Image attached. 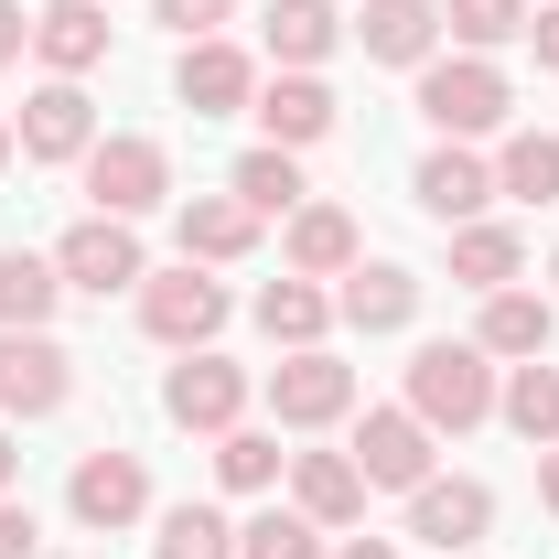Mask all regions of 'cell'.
<instances>
[{
    "label": "cell",
    "instance_id": "1",
    "mask_svg": "<svg viewBox=\"0 0 559 559\" xmlns=\"http://www.w3.org/2000/svg\"><path fill=\"white\" fill-rule=\"evenodd\" d=\"M419 119L441 140H485V130L516 119V86H506L495 55H430V66H419Z\"/></svg>",
    "mask_w": 559,
    "mask_h": 559
},
{
    "label": "cell",
    "instance_id": "2",
    "mask_svg": "<svg viewBox=\"0 0 559 559\" xmlns=\"http://www.w3.org/2000/svg\"><path fill=\"white\" fill-rule=\"evenodd\" d=\"M409 409L430 430H485L495 419V355L485 345H419L409 355Z\"/></svg>",
    "mask_w": 559,
    "mask_h": 559
},
{
    "label": "cell",
    "instance_id": "3",
    "mask_svg": "<svg viewBox=\"0 0 559 559\" xmlns=\"http://www.w3.org/2000/svg\"><path fill=\"white\" fill-rule=\"evenodd\" d=\"M226 312H237V301H226V280L194 270V259H183V270H151V280H140V334H151V345H173V355L215 345V334H226Z\"/></svg>",
    "mask_w": 559,
    "mask_h": 559
},
{
    "label": "cell",
    "instance_id": "4",
    "mask_svg": "<svg viewBox=\"0 0 559 559\" xmlns=\"http://www.w3.org/2000/svg\"><path fill=\"white\" fill-rule=\"evenodd\" d=\"M75 173H86L97 215H119V226H130V215H151L162 194H173V151H162V140H140V130H108Z\"/></svg>",
    "mask_w": 559,
    "mask_h": 559
},
{
    "label": "cell",
    "instance_id": "5",
    "mask_svg": "<svg viewBox=\"0 0 559 559\" xmlns=\"http://www.w3.org/2000/svg\"><path fill=\"white\" fill-rule=\"evenodd\" d=\"M248 399H259L248 366H226L215 345H194L173 377H162V419H173V430H205V441H226V430L248 419Z\"/></svg>",
    "mask_w": 559,
    "mask_h": 559
},
{
    "label": "cell",
    "instance_id": "6",
    "mask_svg": "<svg viewBox=\"0 0 559 559\" xmlns=\"http://www.w3.org/2000/svg\"><path fill=\"white\" fill-rule=\"evenodd\" d=\"M355 409V366L334 345H301L270 366V419L280 430H334V419Z\"/></svg>",
    "mask_w": 559,
    "mask_h": 559
},
{
    "label": "cell",
    "instance_id": "7",
    "mask_svg": "<svg viewBox=\"0 0 559 559\" xmlns=\"http://www.w3.org/2000/svg\"><path fill=\"white\" fill-rule=\"evenodd\" d=\"M173 97H183L194 119H237V108H259V55L226 44V33H205V44L173 55Z\"/></svg>",
    "mask_w": 559,
    "mask_h": 559
},
{
    "label": "cell",
    "instance_id": "8",
    "mask_svg": "<svg viewBox=\"0 0 559 559\" xmlns=\"http://www.w3.org/2000/svg\"><path fill=\"white\" fill-rule=\"evenodd\" d=\"M55 280L108 301V290H140V280H151V259H140V237L119 226V215H86V226H66V237H55Z\"/></svg>",
    "mask_w": 559,
    "mask_h": 559
},
{
    "label": "cell",
    "instance_id": "9",
    "mask_svg": "<svg viewBox=\"0 0 559 559\" xmlns=\"http://www.w3.org/2000/svg\"><path fill=\"white\" fill-rule=\"evenodd\" d=\"M66 506H75V527L119 538V527L151 516V463H140V452H86V463H75V485H66Z\"/></svg>",
    "mask_w": 559,
    "mask_h": 559
},
{
    "label": "cell",
    "instance_id": "10",
    "mask_svg": "<svg viewBox=\"0 0 559 559\" xmlns=\"http://www.w3.org/2000/svg\"><path fill=\"white\" fill-rule=\"evenodd\" d=\"M485 527H495V485H474V474H430V485H409V538H419V549L463 559Z\"/></svg>",
    "mask_w": 559,
    "mask_h": 559
},
{
    "label": "cell",
    "instance_id": "11",
    "mask_svg": "<svg viewBox=\"0 0 559 559\" xmlns=\"http://www.w3.org/2000/svg\"><path fill=\"white\" fill-rule=\"evenodd\" d=\"M22 162H86L97 151V108H86V86L75 75H44L33 97H22Z\"/></svg>",
    "mask_w": 559,
    "mask_h": 559
},
{
    "label": "cell",
    "instance_id": "12",
    "mask_svg": "<svg viewBox=\"0 0 559 559\" xmlns=\"http://www.w3.org/2000/svg\"><path fill=\"white\" fill-rule=\"evenodd\" d=\"M75 399V355L55 334H0V409L11 419H44Z\"/></svg>",
    "mask_w": 559,
    "mask_h": 559
},
{
    "label": "cell",
    "instance_id": "13",
    "mask_svg": "<svg viewBox=\"0 0 559 559\" xmlns=\"http://www.w3.org/2000/svg\"><path fill=\"white\" fill-rule=\"evenodd\" d=\"M430 419L419 409H366V430H355V474L366 485H388V495H409V485H430Z\"/></svg>",
    "mask_w": 559,
    "mask_h": 559
},
{
    "label": "cell",
    "instance_id": "14",
    "mask_svg": "<svg viewBox=\"0 0 559 559\" xmlns=\"http://www.w3.org/2000/svg\"><path fill=\"white\" fill-rule=\"evenodd\" d=\"M409 194L441 215V226H474V215L495 205V162L474 151V140H441V151H430V162L409 173Z\"/></svg>",
    "mask_w": 559,
    "mask_h": 559
},
{
    "label": "cell",
    "instance_id": "15",
    "mask_svg": "<svg viewBox=\"0 0 559 559\" xmlns=\"http://www.w3.org/2000/svg\"><path fill=\"white\" fill-rule=\"evenodd\" d=\"M409 312H419V270H399V259H355L334 290V323H355V334H399Z\"/></svg>",
    "mask_w": 559,
    "mask_h": 559
},
{
    "label": "cell",
    "instance_id": "16",
    "mask_svg": "<svg viewBox=\"0 0 559 559\" xmlns=\"http://www.w3.org/2000/svg\"><path fill=\"white\" fill-rule=\"evenodd\" d=\"M345 33L366 44V66H430L441 55V11L430 0H366Z\"/></svg>",
    "mask_w": 559,
    "mask_h": 559
},
{
    "label": "cell",
    "instance_id": "17",
    "mask_svg": "<svg viewBox=\"0 0 559 559\" xmlns=\"http://www.w3.org/2000/svg\"><path fill=\"white\" fill-rule=\"evenodd\" d=\"M33 55H44V75L108 66V0H44L33 11Z\"/></svg>",
    "mask_w": 559,
    "mask_h": 559
},
{
    "label": "cell",
    "instance_id": "18",
    "mask_svg": "<svg viewBox=\"0 0 559 559\" xmlns=\"http://www.w3.org/2000/svg\"><path fill=\"white\" fill-rule=\"evenodd\" d=\"M290 506L334 538V527H355L366 516V474H355V452H290Z\"/></svg>",
    "mask_w": 559,
    "mask_h": 559
},
{
    "label": "cell",
    "instance_id": "19",
    "mask_svg": "<svg viewBox=\"0 0 559 559\" xmlns=\"http://www.w3.org/2000/svg\"><path fill=\"white\" fill-rule=\"evenodd\" d=\"M259 44H270V66H280V75H312L334 44H345V11H334V0H270Z\"/></svg>",
    "mask_w": 559,
    "mask_h": 559
},
{
    "label": "cell",
    "instance_id": "20",
    "mask_svg": "<svg viewBox=\"0 0 559 559\" xmlns=\"http://www.w3.org/2000/svg\"><path fill=\"white\" fill-rule=\"evenodd\" d=\"M173 237H183V259H194V270H237V259L259 248V215L237 205V194H194V205L173 215Z\"/></svg>",
    "mask_w": 559,
    "mask_h": 559
},
{
    "label": "cell",
    "instance_id": "21",
    "mask_svg": "<svg viewBox=\"0 0 559 559\" xmlns=\"http://www.w3.org/2000/svg\"><path fill=\"white\" fill-rule=\"evenodd\" d=\"M549 334H559V312H549V290H485V323H474V345L485 355H506V366H527V355H549Z\"/></svg>",
    "mask_w": 559,
    "mask_h": 559
},
{
    "label": "cell",
    "instance_id": "22",
    "mask_svg": "<svg viewBox=\"0 0 559 559\" xmlns=\"http://www.w3.org/2000/svg\"><path fill=\"white\" fill-rule=\"evenodd\" d=\"M259 130H270V151H312L334 130V86L323 75H270L259 86Z\"/></svg>",
    "mask_w": 559,
    "mask_h": 559
},
{
    "label": "cell",
    "instance_id": "23",
    "mask_svg": "<svg viewBox=\"0 0 559 559\" xmlns=\"http://www.w3.org/2000/svg\"><path fill=\"white\" fill-rule=\"evenodd\" d=\"M280 248H290V270H301V280H345L355 259H366V237H355V215H345V205H301Z\"/></svg>",
    "mask_w": 559,
    "mask_h": 559
},
{
    "label": "cell",
    "instance_id": "24",
    "mask_svg": "<svg viewBox=\"0 0 559 559\" xmlns=\"http://www.w3.org/2000/svg\"><path fill=\"white\" fill-rule=\"evenodd\" d=\"M259 334H270V345H323V334H334V290H323V280H270V290H259Z\"/></svg>",
    "mask_w": 559,
    "mask_h": 559
},
{
    "label": "cell",
    "instance_id": "25",
    "mask_svg": "<svg viewBox=\"0 0 559 559\" xmlns=\"http://www.w3.org/2000/svg\"><path fill=\"white\" fill-rule=\"evenodd\" d=\"M495 419H506L516 441H538V452L559 441V366H549V355H527V366L495 388Z\"/></svg>",
    "mask_w": 559,
    "mask_h": 559
},
{
    "label": "cell",
    "instance_id": "26",
    "mask_svg": "<svg viewBox=\"0 0 559 559\" xmlns=\"http://www.w3.org/2000/svg\"><path fill=\"white\" fill-rule=\"evenodd\" d=\"M55 301H66L55 259H33V248H11V259H0V334H44V323H55Z\"/></svg>",
    "mask_w": 559,
    "mask_h": 559
},
{
    "label": "cell",
    "instance_id": "27",
    "mask_svg": "<svg viewBox=\"0 0 559 559\" xmlns=\"http://www.w3.org/2000/svg\"><path fill=\"white\" fill-rule=\"evenodd\" d=\"M516 270H527V237H516V226H485V215L452 226V280H463V290H506Z\"/></svg>",
    "mask_w": 559,
    "mask_h": 559
},
{
    "label": "cell",
    "instance_id": "28",
    "mask_svg": "<svg viewBox=\"0 0 559 559\" xmlns=\"http://www.w3.org/2000/svg\"><path fill=\"white\" fill-rule=\"evenodd\" d=\"M527 11L538 0H441V33H452V55H506V44H527Z\"/></svg>",
    "mask_w": 559,
    "mask_h": 559
},
{
    "label": "cell",
    "instance_id": "29",
    "mask_svg": "<svg viewBox=\"0 0 559 559\" xmlns=\"http://www.w3.org/2000/svg\"><path fill=\"white\" fill-rule=\"evenodd\" d=\"M495 194H516V205H559V140L549 130H506V151H495Z\"/></svg>",
    "mask_w": 559,
    "mask_h": 559
},
{
    "label": "cell",
    "instance_id": "30",
    "mask_svg": "<svg viewBox=\"0 0 559 559\" xmlns=\"http://www.w3.org/2000/svg\"><path fill=\"white\" fill-rule=\"evenodd\" d=\"M226 194L248 215H301V151H270V140H259V151L226 173Z\"/></svg>",
    "mask_w": 559,
    "mask_h": 559
},
{
    "label": "cell",
    "instance_id": "31",
    "mask_svg": "<svg viewBox=\"0 0 559 559\" xmlns=\"http://www.w3.org/2000/svg\"><path fill=\"white\" fill-rule=\"evenodd\" d=\"M280 463H290V452H280V430H248V419L215 441V474H226V495H270V485H280Z\"/></svg>",
    "mask_w": 559,
    "mask_h": 559
},
{
    "label": "cell",
    "instance_id": "32",
    "mask_svg": "<svg viewBox=\"0 0 559 559\" xmlns=\"http://www.w3.org/2000/svg\"><path fill=\"white\" fill-rule=\"evenodd\" d=\"M237 559H334V549H323V527H312L301 506H270V516L237 527Z\"/></svg>",
    "mask_w": 559,
    "mask_h": 559
},
{
    "label": "cell",
    "instance_id": "33",
    "mask_svg": "<svg viewBox=\"0 0 559 559\" xmlns=\"http://www.w3.org/2000/svg\"><path fill=\"white\" fill-rule=\"evenodd\" d=\"M162 559H237V527L215 516V506H162Z\"/></svg>",
    "mask_w": 559,
    "mask_h": 559
},
{
    "label": "cell",
    "instance_id": "34",
    "mask_svg": "<svg viewBox=\"0 0 559 559\" xmlns=\"http://www.w3.org/2000/svg\"><path fill=\"white\" fill-rule=\"evenodd\" d=\"M151 22H173L183 44H205V33H226V22H237V0H151Z\"/></svg>",
    "mask_w": 559,
    "mask_h": 559
},
{
    "label": "cell",
    "instance_id": "35",
    "mask_svg": "<svg viewBox=\"0 0 559 559\" xmlns=\"http://www.w3.org/2000/svg\"><path fill=\"white\" fill-rule=\"evenodd\" d=\"M44 549V527H33V506H11V495H0V559H33Z\"/></svg>",
    "mask_w": 559,
    "mask_h": 559
},
{
    "label": "cell",
    "instance_id": "36",
    "mask_svg": "<svg viewBox=\"0 0 559 559\" xmlns=\"http://www.w3.org/2000/svg\"><path fill=\"white\" fill-rule=\"evenodd\" d=\"M22 55H33V11H22V0H0V66H22Z\"/></svg>",
    "mask_w": 559,
    "mask_h": 559
},
{
    "label": "cell",
    "instance_id": "37",
    "mask_svg": "<svg viewBox=\"0 0 559 559\" xmlns=\"http://www.w3.org/2000/svg\"><path fill=\"white\" fill-rule=\"evenodd\" d=\"M527 44H538V66L559 75V0H549V11H527Z\"/></svg>",
    "mask_w": 559,
    "mask_h": 559
},
{
    "label": "cell",
    "instance_id": "38",
    "mask_svg": "<svg viewBox=\"0 0 559 559\" xmlns=\"http://www.w3.org/2000/svg\"><path fill=\"white\" fill-rule=\"evenodd\" d=\"M538 506H549V516H559V441H549V452H538Z\"/></svg>",
    "mask_w": 559,
    "mask_h": 559
},
{
    "label": "cell",
    "instance_id": "39",
    "mask_svg": "<svg viewBox=\"0 0 559 559\" xmlns=\"http://www.w3.org/2000/svg\"><path fill=\"white\" fill-rule=\"evenodd\" d=\"M334 559H399V549H388V538H345Z\"/></svg>",
    "mask_w": 559,
    "mask_h": 559
},
{
    "label": "cell",
    "instance_id": "40",
    "mask_svg": "<svg viewBox=\"0 0 559 559\" xmlns=\"http://www.w3.org/2000/svg\"><path fill=\"white\" fill-rule=\"evenodd\" d=\"M11 474H22V452H11V430H0V495H11Z\"/></svg>",
    "mask_w": 559,
    "mask_h": 559
},
{
    "label": "cell",
    "instance_id": "41",
    "mask_svg": "<svg viewBox=\"0 0 559 559\" xmlns=\"http://www.w3.org/2000/svg\"><path fill=\"white\" fill-rule=\"evenodd\" d=\"M11 151H22V140H11V119H0V173H11Z\"/></svg>",
    "mask_w": 559,
    "mask_h": 559
},
{
    "label": "cell",
    "instance_id": "42",
    "mask_svg": "<svg viewBox=\"0 0 559 559\" xmlns=\"http://www.w3.org/2000/svg\"><path fill=\"white\" fill-rule=\"evenodd\" d=\"M549 280H559V259H549Z\"/></svg>",
    "mask_w": 559,
    "mask_h": 559
}]
</instances>
